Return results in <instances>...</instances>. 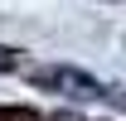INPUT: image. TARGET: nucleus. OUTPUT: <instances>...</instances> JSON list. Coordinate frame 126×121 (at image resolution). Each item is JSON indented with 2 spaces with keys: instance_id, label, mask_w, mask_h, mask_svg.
Wrapping results in <instances>:
<instances>
[{
  "instance_id": "1",
  "label": "nucleus",
  "mask_w": 126,
  "mask_h": 121,
  "mask_svg": "<svg viewBox=\"0 0 126 121\" xmlns=\"http://www.w3.org/2000/svg\"><path fill=\"white\" fill-rule=\"evenodd\" d=\"M34 82L63 92V97H73V102H102V97H107V87H102L92 73H82V68H44Z\"/></svg>"
},
{
  "instance_id": "2",
  "label": "nucleus",
  "mask_w": 126,
  "mask_h": 121,
  "mask_svg": "<svg viewBox=\"0 0 126 121\" xmlns=\"http://www.w3.org/2000/svg\"><path fill=\"white\" fill-rule=\"evenodd\" d=\"M0 121H44L34 106H0Z\"/></svg>"
},
{
  "instance_id": "3",
  "label": "nucleus",
  "mask_w": 126,
  "mask_h": 121,
  "mask_svg": "<svg viewBox=\"0 0 126 121\" xmlns=\"http://www.w3.org/2000/svg\"><path fill=\"white\" fill-rule=\"evenodd\" d=\"M15 68V53H0V73H10Z\"/></svg>"
}]
</instances>
